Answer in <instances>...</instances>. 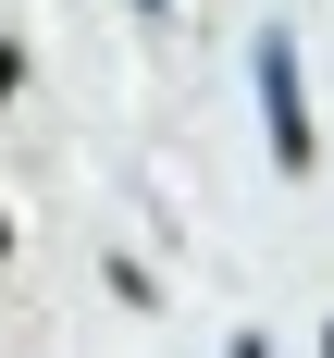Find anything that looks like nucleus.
Instances as JSON below:
<instances>
[{"label": "nucleus", "instance_id": "nucleus-1", "mask_svg": "<svg viewBox=\"0 0 334 358\" xmlns=\"http://www.w3.org/2000/svg\"><path fill=\"white\" fill-rule=\"evenodd\" d=\"M248 74H260V124H272V173H309L322 136H309V87H297V37L272 25V37L248 50Z\"/></svg>", "mask_w": 334, "mask_h": 358}, {"label": "nucleus", "instance_id": "nucleus-2", "mask_svg": "<svg viewBox=\"0 0 334 358\" xmlns=\"http://www.w3.org/2000/svg\"><path fill=\"white\" fill-rule=\"evenodd\" d=\"M322 358H334V322H322Z\"/></svg>", "mask_w": 334, "mask_h": 358}]
</instances>
